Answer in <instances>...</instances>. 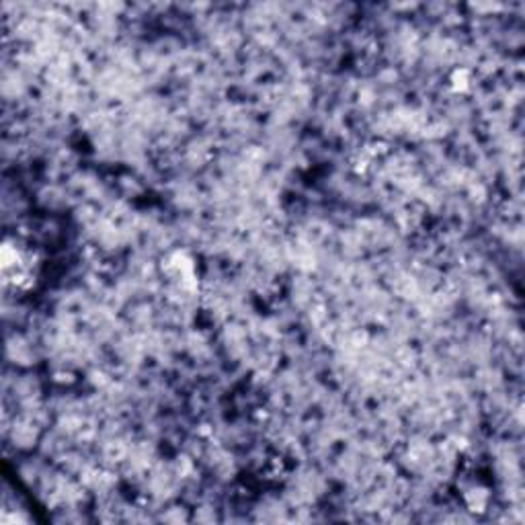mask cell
Masks as SVG:
<instances>
[{
  "mask_svg": "<svg viewBox=\"0 0 525 525\" xmlns=\"http://www.w3.org/2000/svg\"><path fill=\"white\" fill-rule=\"evenodd\" d=\"M451 89L459 91V93L468 89V72L466 70H455L451 74Z\"/></svg>",
  "mask_w": 525,
  "mask_h": 525,
  "instance_id": "6da1fadb",
  "label": "cell"
}]
</instances>
